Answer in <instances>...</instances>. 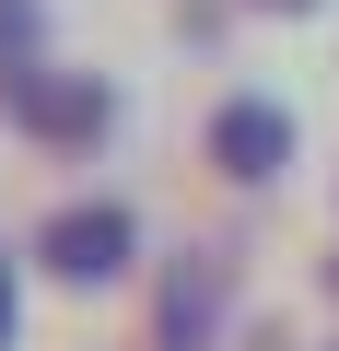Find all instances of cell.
Segmentation results:
<instances>
[{
    "instance_id": "cell-1",
    "label": "cell",
    "mask_w": 339,
    "mask_h": 351,
    "mask_svg": "<svg viewBox=\"0 0 339 351\" xmlns=\"http://www.w3.org/2000/svg\"><path fill=\"white\" fill-rule=\"evenodd\" d=\"M129 246H140V234H129V211H117V199H71V211L47 223V269H59V281H105Z\"/></svg>"
},
{
    "instance_id": "cell-2",
    "label": "cell",
    "mask_w": 339,
    "mask_h": 351,
    "mask_svg": "<svg viewBox=\"0 0 339 351\" xmlns=\"http://www.w3.org/2000/svg\"><path fill=\"white\" fill-rule=\"evenodd\" d=\"M281 152H292V117H281L269 94H234V106L211 117V164H223V176H269Z\"/></svg>"
},
{
    "instance_id": "cell-3",
    "label": "cell",
    "mask_w": 339,
    "mask_h": 351,
    "mask_svg": "<svg viewBox=\"0 0 339 351\" xmlns=\"http://www.w3.org/2000/svg\"><path fill=\"white\" fill-rule=\"evenodd\" d=\"M199 304H211V269H176V351L199 339Z\"/></svg>"
},
{
    "instance_id": "cell-4",
    "label": "cell",
    "mask_w": 339,
    "mask_h": 351,
    "mask_svg": "<svg viewBox=\"0 0 339 351\" xmlns=\"http://www.w3.org/2000/svg\"><path fill=\"white\" fill-rule=\"evenodd\" d=\"M12 36H36V0H0V47H12Z\"/></svg>"
},
{
    "instance_id": "cell-5",
    "label": "cell",
    "mask_w": 339,
    "mask_h": 351,
    "mask_svg": "<svg viewBox=\"0 0 339 351\" xmlns=\"http://www.w3.org/2000/svg\"><path fill=\"white\" fill-rule=\"evenodd\" d=\"M0 339H12V269H0Z\"/></svg>"
}]
</instances>
